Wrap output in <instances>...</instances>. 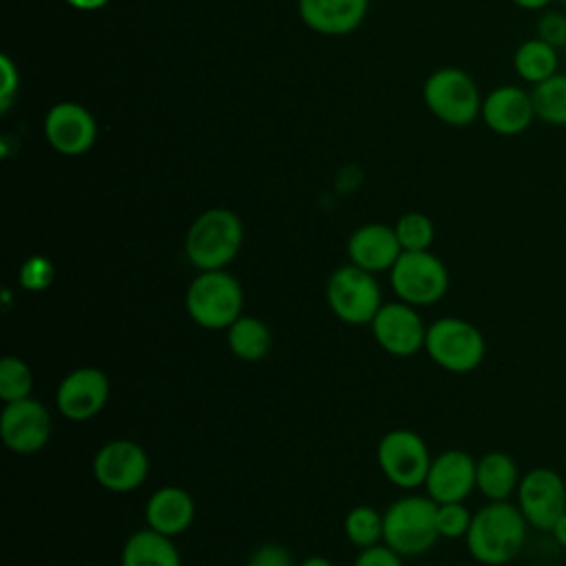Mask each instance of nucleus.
<instances>
[{
    "label": "nucleus",
    "instance_id": "f257e3e1",
    "mask_svg": "<svg viewBox=\"0 0 566 566\" xmlns=\"http://www.w3.org/2000/svg\"><path fill=\"white\" fill-rule=\"evenodd\" d=\"M528 528L522 511L511 500L486 502L473 513L464 544L478 564L506 566L524 551Z\"/></svg>",
    "mask_w": 566,
    "mask_h": 566
},
{
    "label": "nucleus",
    "instance_id": "f03ea898",
    "mask_svg": "<svg viewBox=\"0 0 566 566\" xmlns=\"http://www.w3.org/2000/svg\"><path fill=\"white\" fill-rule=\"evenodd\" d=\"M243 245V223L230 208L203 210L188 228L184 252L192 268L226 270Z\"/></svg>",
    "mask_w": 566,
    "mask_h": 566
},
{
    "label": "nucleus",
    "instance_id": "7ed1b4c3",
    "mask_svg": "<svg viewBox=\"0 0 566 566\" xmlns=\"http://www.w3.org/2000/svg\"><path fill=\"white\" fill-rule=\"evenodd\" d=\"M438 504L429 495H402L382 513V544L402 557L424 555L438 539Z\"/></svg>",
    "mask_w": 566,
    "mask_h": 566
},
{
    "label": "nucleus",
    "instance_id": "20e7f679",
    "mask_svg": "<svg viewBox=\"0 0 566 566\" xmlns=\"http://www.w3.org/2000/svg\"><path fill=\"white\" fill-rule=\"evenodd\" d=\"M184 303L199 327L228 329L243 314V287L228 270H206L188 283Z\"/></svg>",
    "mask_w": 566,
    "mask_h": 566
},
{
    "label": "nucleus",
    "instance_id": "39448f33",
    "mask_svg": "<svg viewBox=\"0 0 566 566\" xmlns=\"http://www.w3.org/2000/svg\"><path fill=\"white\" fill-rule=\"evenodd\" d=\"M427 356L449 374H469L486 356V338L480 327L460 316H442L427 325Z\"/></svg>",
    "mask_w": 566,
    "mask_h": 566
},
{
    "label": "nucleus",
    "instance_id": "423d86ee",
    "mask_svg": "<svg viewBox=\"0 0 566 566\" xmlns=\"http://www.w3.org/2000/svg\"><path fill=\"white\" fill-rule=\"evenodd\" d=\"M427 108L449 126H469L482 113V95L473 77L455 66L436 69L422 86Z\"/></svg>",
    "mask_w": 566,
    "mask_h": 566
},
{
    "label": "nucleus",
    "instance_id": "0eeeda50",
    "mask_svg": "<svg viewBox=\"0 0 566 566\" xmlns=\"http://www.w3.org/2000/svg\"><path fill=\"white\" fill-rule=\"evenodd\" d=\"M332 314L347 325H369L382 305L376 276L354 263L336 268L325 285Z\"/></svg>",
    "mask_w": 566,
    "mask_h": 566
},
{
    "label": "nucleus",
    "instance_id": "6e6552de",
    "mask_svg": "<svg viewBox=\"0 0 566 566\" xmlns=\"http://www.w3.org/2000/svg\"><path fill=\"white\" fill-rule=\"evenodd\" d=\"M389 283L398 301L427 307L447 294L449 270L431 250L402 252L389 270Z\"/></svg>",
    "mask_w": 566,
    "mask_h": 566
},
{
    "label": "nucleus",
    "instance_id": "1a4fd4ad",
    "mask_svg": "<svg viewBox=\"0 0 566 566\" xmlns=\"http://www.w3.org/2000/svg\"><path fill=\"white\" fill-rule=\"evenodd\" d=\"M376 460L394 486L411 491L424 486L433 458L420 433L413 429H391L380 438Z\"/></svg>",
    "mask_w": 566,
    "mask_h": 566
},
{
    "label": "nucleus",
    "instance_id": "9d476101",
    "mask_svg": "<svg viewBox=\"0 0 566 566\" xmlns=\"http://www.w3.org/2000/svg\"><path fill=\"white\" fill-rule=\"evenodd\" d=\"M515 504L531 528L548 533L566 511V480L551 467H533L522 473Z\"/></svg>",
    "mask_w": 566,
    "mask_h": 566
},
{
    "label": "nucleus",
    "instance_id": "9b49d317",
    "mask_svg": "<svg viewBox=\"0 0 566 566\" xmlns=\"http://www.w3.org/2000/svg\"><path fill=\"white\" fill-rule=\"evenodd\" d=\"M150 473L146 449L126 438H115L102 444L93 458V475L97 484L111 493L137 491Z\"/></svg>",
    "mask_w": 566,
    "mask_h": 566
},
{
    "label": "nucleus",
    "instance_id": "f8f14e48",
    "mask_svg": "<svg viewBox=\"0 0 566 566\" xmlns=\"http://www.w3.org/2000/svg\"><path fill=\"white\" fill-rule=\"evenodd\" d=\"M53 433V420L44 402L29 396L24 400L7 402L0 413V436L9 451L18 455H33L42 451Z\"/></svg>",
    "mask_w": 566,
    "mask_h": 566
},
{
    "label": "nucleus",
    "instance_id": "ddd939ff",
    "mask_svg": "<svg viewBox=\"0 0 566 566\" xmlns=\"http://www.w3.org/2000/svg\"><path fill=\"white\" fill-rule=\"evenodd\" d=\"M369 327L380 349H385L391 356L409 358L424 349L427 325L418 307L409 303H382Z\"/></svg>",
    "mask_w": 566,
    "mask_h": 566
},
{
    "label": "nucleus",
    "instance_id": "4468645a",
    "mask_svg": "<svg viewBox=\"0 0 566 566\" xmlns=\"http://www.w3.org/2000/svg\"><path fill=\"white\" fill-rule=\"evenodd\" d=\"M111 382L99 367L71 369L55 389V407L60 416L71 422H86L95 418L108 402Z\"/></svg>",
    "mask_w": 566,
    "mask_h": 566
},
{
    "label": "nucleus",
    "instance_id": "2eb2a0df",
    "mask_svg": "<svg viewBox=\"0 0 566 566\" xmlns=\"http://www.w3.org/2000/svg\"><path fill=\"white\" fill-rule=\"evenodd\" d=\"M44 137L53 150L66 157L84 155L97 137L95 117L77 102H57L44 117Z\"/></svg>",
    "mask_w": 566,
    "mask_h": 566
},
{
    "label": "nucleus",
    "instance_id": "dca6fc26",
    "mask_svg": "<svg viewBox=\"0 0 566 566\" xmlns=\"http://www.w3.org/2000/svg\"><path fill=\"white\" fill-rule=\"evenodd\" d=\"M478 460L464 449H444L431 460L424 489L436 504L464 502L475 491Z\"/></svg>",
    "mask_w": 566,
    "mask_h": 566
},
{
    "label": "nucleus",
    "instance_id": "f3484780",
    "mask_svg": "<svg viewBox=\"0 0 566 566\" xmlns=\"http://www.w3.org/2000/svg\"><path fill=\"white\" fill-rule=\"evenodd\" d=\"M480 117L497 135L513 137L524 133L535 119L531 91H524L522 86H515V84L495 86L482 99Z\"/></svg>",
    "mask_w": 566,
    "mask_h": 566
},
{
    "label": "nucleus",
    "instance_id": "a211bd4d",
    "mask_svg": "<svg viewBox=\"0 0 566 566\" xmlns=\"http://www.w3.org/2000/svg\"><path fill=\"white\" fill-rule=\"evenodd\" d=\"M402 254L396 230L387 223H365L356 228L347 239L349 263L376 274L389 272Z\"/></svg>",
    "mask_w": 566,
    "mask_h": 566
},
{
    "label": "nucleus",
    "instance_id": "6ab92c4d",
    "mask_svg": "<svg viewBox=\"0 0 566 566\" xmlns=\"http://www.w3.org/2000/svg\"><path fill=\"white\" fill-rule=\"evenodd\" d=\"M195 497L186 489L175 484H164L157 491H153L144 509L146 526L168 537H177L184 531H188L195 522Z\"/></svg>",
    "mask_w": 566,
    "mask_h": 566
},
{
    "label": "nucleus",
    "instance_id": "aec40b11",
    "mask_svg": "<svg viewBox=\"0 0 566 566\" xmlns=\"http://www.w3.org/2000/svg\"><path fill=\"white\" fill-rule=\"evenodd\" d=\"M367 0H298L303 24L321 35H345L360 27Z\"/></svg>",
    "mask_w": 566,
    "mask_h": 566
},
{
    "label": "nucleus",
    "instance_id": "412c9836",
    "mask_svg": "<svg viewBox=\"0 0 566 566\" xmlns=\"http://www.w3.org/2000/svg\"><path fill=\"white\" fill-rule=\"evenodd\" d=\"M520 467L506 451L495 449L478 458L475 489L486 497V502L511 500L520 486Z\"/></svg>",
    "mask_w": 566,
    "mask_h": 566
},
{
    "label": "nucleus",
    "instance_id": "4be33fe9",
    "mask_svg": "<svg viewBox=\"0 0 566 566\" xmlns=\"http://www.w3.org/2000/svg\"><path fill=\"white\" fill-rule=\"evenodd\" d=\"M122 566H181V555L172 537L146 526L126 537Z\"/></svg>",
    "mask_w": 566,
    "mask_h": 566
},
{
    "label": "nucleus",
    "instance_id": "5701e85b",
    "mask_svg": "<svg viewBox=\"0 0 566 566\" xmlns=\"http://www.w3.org/2000/svg\"><path fill=\"white\" fill-rule=\"evenodd\" d=\"M226 343L232 356H237L243 363H259L270 354L272 347V334L270 327L256 318L241 314L228 329H226Z\"/></svg>",
    "mask_w": 566,
    "mask_h": 566
},
{
    "label": "nucleus",
    "instance_id": "b1692460",
    "mask_svg": "<svg viewBox=\"0 0 566 566\" xmlns=\"http://www.w3.org/2000/svg\"><path fill=\"white\" fill-rule=\"evenodd\" d=\"M515 73L531 86L553 77L559 71V53L542 38L524 40L513 53Z\"/></svg>",
    "mask_w": 566,
    "mask_h": 566
},
{
    "label": "nucleus",
    "instance_id": "393cba45",
    "mask_svg": "<svg viewBox=\"0 0 566 566\" xmlns=\"http://www.w3.org/2000/svg\"><path fill=\"white\" fill-rule=\"evenodd\" d=\"M535 117L548 126L566 128V73L557 71L553 77L531 88Z\"/></svg>",
    "mask_w": 566,
    "mask_h": 566
},
{
    "label": "nucleus",
    "instance_id": "a878e982",
    "mask_svg": "<svg viewBox=\"0 0 566 566\" xmlns=\"http://www.w3.org/2000/svg\"><path fill=\"white\" fill-rule=\"evenodd\" d=\"M345 537L356 548H369L382 544V513L369 504H358L345 515Z\"/></svg>",
    "mask_w": 566,
    "mask_h": 566
},
{
    "label": "nucleus",
    "instance_id": "bb28decb",
    "mask_svg": "<svg viewBox=\"0 0 566 566\" xmlns=\"http://www.w3.org/2000/svg\"><path fill=\"white\" fill-rule=\"evenodd\" d=\"M33 394V371L20 356H4L0 360V400L15 402Z\"/></svg>",
    "mask_w": 566,
    "mask_h": 566
},
{
    "label": "nucleus",
    "instance_id": "cd10ccee",
    "mask_svg": "<svg viewBox=\"0 0 566 566\" xmlns=\"http://www.w3.org/2000/svg\"><path fill=\"white\" fill-rule=\"evenodd\" d=\"M396 237L400 241L402 252H420V250H429L436 237V228L433 221L424 214V212H405L396 226Z\"/></svg>",
    "mask_w": 566,
    "mask_h": 566
},
{
    "label": "nucleus",
    "instance_id": "c85d7f7f",
    "mask_svg": "<svg viewBox=\"0 0 566 566\" xmlns=\"http://www.w3.org/2000/svg\"><path fill=\"white\" fill-rule=\"evenodd\" d=\"M473 513L467 509L464 502H447V504H438L436 511V524H438V533L444 539H460L467 535L469 526H471Z\"/></svg>",
    "mask_w": 566,
    "mask_h": 566
},
{
    "label": "nucleus",
    "instance_id": "c756f323",
    "mask_svg": "<svg viewBox=\"0 0 566 566\" xmlns=\"http://www.w3.org/2000/svg\"><path fill=\"white\" fill-rule=\"evenodd\" d=\"M53 279L55 265L42 254H33L20 265V285L29 292H44Z\"/></svg>",
    "mask_w": 566,
    "mask_h": 566
},
{
    "label": "nucleus",
    "instance_id": "7c9ffc66",
    "mask_svg": "<svg viewBox=\"0 0 566 566\" xmlns=\"http://www.w3.org/2000/svg\"><path fill=\"white\" fill-rule=\"evenodd\" d=\"M537 38L555 46L557 51H566V13L562 11H546L537 20Z\"/></svg>",
    "mask_w": 566,
    "mask_h": 566
},
{
    "label": "nucleus",
    "instance_id": "2f4dec72",
    "mask_svg": "<svg viewBox=\"0 0 566 566\" xmlns=\"http://www.w3.org/2000/svg\"><path fill=\"white\" fill-rule=\"evenodd\" d=\"M245 566H294V557L283 544L265 542L250 553Z\"/></svg>",
    "mask_w": 566,
    "mask_h": 566
},
{
    "label": "nucleus",
    "instance_id": "473e14b6",
    "mask_svg": "<svg viewBox=\"0 0 566 566\" xmlns=\"http://www.w3.org/2000/svg\"><path fill=\"white\" fill-rule=\"evenodd\" d=\"M0 75H2V84H0V111L7 113L18 95V69L11 62V57L7 53L0 55Z\"/></svg>",
    "mask_w": 566,
    "mask_h": 566
},
{
    "label": "nucleus",
    "instance_id": "72a5a7b5",
    "mask_svg": "<svg viewBox=\"0 0 566 566\" xmlns=\"http://www.w3.org/2000/svg\"><path fill=\"white\" fill-rule=\"evenodd\" d=\"M402 559L405 557L391 551L387 544H376V546L363 548L354 559V566H405Z\"/></svg>",
    "mask_w": 566,
    "mask_h": 566
},
{
    "label": "nucleus",
    "instance_id": "f704fd0d",
    "mask_svg": "<svg viewBox=\"0 0 566 566\" xmlns=\"http://www.w3.org/2000/svg\"><path fill=\"white\" fill-rule=\"evenodd\" d=\"M548 533L553 535V539H555V544H557V546L566 548V511L557 517V522L553 524V528H551Z\"/></svg>",
    "mask_w": 566,
    "mask_h": 566
},
{
    "label": "nucleus",
    "instance_id": "c9c22d12",
    "mask_svg": "<svg viewBox=\"0 0 566 566\" xmlns=\"http://www.w3.org/2000/svg\"><path fill=\"white\" fill-rule=\"evenodd\" d=\"M66 4H71L73 9H77V11H97V9H102L108 0H64Z\"/></svg>",
    "mask_w": 566,
    "mask_h": 566
},
{
    "label": "nucleus",
    "instance_id": "e433bc0d",
    "mask_svg": "<svg viewBox=\"0 0 566 566\" xmlns=\"http://www.w3.org/2000/svg\"><path fill=\"white\" fill-rule=\"evenodd\" d=\"M511 2L515 7H520V9H526V11H542V9H546L555 0H511Z\"/></svg>",
    "mask_w": 566,
    "mask_h": 566
},
{
    "label": "nucleus",
    "instance_id": "4c0bfd02",
    "mask_svg": "<svg viewBox=\"0 0 566 566\" xmlns=\"http://www.w3.org/2000/svg\"><path fill=\"white\" fill-rule=\"evenodd\" d=\"M301 566H334V562L323 557V555H310L301 562Z\"/></svg>",
    "mask_w": 566,
    "mask_h": 566
},
{
    "label": "nucleus",
    "instance_id": "58836bf2",
    "mask_svg": "<svg viewBox=\"0 0 566 566\" xmlns=\"http://www.w3.org/2000/svg\"><path fill=\"white\" fill-rule=\"evenodd\" d=\"M555 2H559V4H564V7H566V0H555Z\"/></svg>",
    "mask_w": 566,
    "mask_h": 566
},
{
    "label": "nucleus",
    "instance_id": "ea45409f",
    "mask_svg": "<svg viewBox=\"0 0 566 566\" xmlns=\"http://www.w3.org/2000/svg\"><path fill=\"white\" fill-rule=\"evenodd\" d=\"M564 64H566V53H564Z\"/></svg>",
    "mask_w": 566,
    "mask_h": 566
}]
</instances>
